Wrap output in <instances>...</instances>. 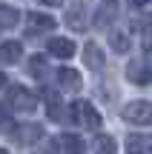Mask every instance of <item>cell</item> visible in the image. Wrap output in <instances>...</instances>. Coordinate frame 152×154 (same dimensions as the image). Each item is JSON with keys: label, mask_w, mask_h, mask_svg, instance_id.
Wrapping results in <instances>:
<instances>
[{"label": "cell", "mask_w": 152, "mask_h": 154, "mask_svg": "<svg viewBox=\"0 0 152 154\" xmlns=\"http://www.w3.org/2000/svg\"><path fill=\"white\" fill-rule=\"evenodd\" d=\"M69 120L78 123V126H83V128H92V131H98V126L103 123L101 111H98L89 100H75V103L69 106Z\"/></svg>", "instance_id": "cell-1"}, {"label": "cell", "mask_w": 152, "mask_h": 154, "mask_svg": "<svg viewBox=\"0 0 152 154\" xmlns=\"http://www.w3.org/2000/svg\"><path fill=\"white\" fill-rule=\"evenodd\" d=\"M34 94L29 91V88L23 86H11L9 91H6V109L11 111H20V114H29V111H34Z\"/></svg>", "instance_id": "cell-2"}, {"label": "cell", "mask_w": 152, "mask_h": 154, "mask_svg": "<svg viewBox=\"0 0 152 154\" xmlns=\"http://www.w3.org/2000/svg\"><path fill=\"white\" fill-rule=\"evenodd\" d=\"M121 117L126 123H135V126H149L152 123V103L147 100H132L121 109Z\"/></svg>", "instance_id": "cell-3"}, {"label": "cell", "mask_w": 152, "mask_h": 154, "mask_svg": "<svg viewBox=\"0 0 152 154\" xmlns=\"http://www.w3.org/2000/svg\"><path fill=\"white\" fill-rule=\"evenodd\" d=\"M11 137H15L20 146H34V143H40V137H43V126H40V123H20V126L11 131Z\"/></svg>", "instance_id": "cell-4"}, {"label": "cell", "mask_w": 152, "mask_h": 154, "mask_svg": "<svg viewBox=\"0 0 152 154\" xmlns=\"http://www.w3.org/2000/svg\"><path fill=\"white\" fill-rule=\"evenodd\" d=\"M126 77H129V83H135V86H147L152 80V66L144 63V57H135V60H129V66H126Z\"/></svg>", "instance_id": "cell-5"}, {"label": "cell", "mask_w": 152, "mask_h": 154, "mask_svg": "<svg viewBox=\"0 0 152 154\" xmlns=\"http://www.w3.org/2000/svg\"><path fill=\"white\" fill-rule=\"evenodd\" d=\"M55 26H57V20L52 14H43V11H29V17H26V29L32 34H43V32H55Z\"/></svg>", "instance_id": "cell-6"}, {"label": "cell", "mask_w": 152, "mask_h": 154, "mask_svg": "<svg viewBox=\"0 0 152 154\" xmlns=\"http://www.w3.org/2000/svg\"><path fill=\"white\" fill-rule=\"evenodd\" d=\"M75 40L69 37H52L49 40V54L57 57V60H69V57H75Z\"/></svg>", "instance_id": "cell-7"}, {"label": "cell", "mask_w": 152, "mask_h": 154, "mask_svg": "<svg viewBox=\"0 0 152 154\" xmlns=\"http://www.w3.org/2000/svg\"><path fill=\"white\" fill-rule=\"evenodd\" d=\"M55 77H57V86H60L63 91H78V88L83 86V80H80V74L75 72V69H57Z\"/></svg>", "instance_id": "cell-8"}, {"label": "cell", "mask_w": 152, "mask_h": 154, "mask_svg": "<svg viewBox=\"0 0 152 154\" xmlns=\"http://www.w3.org/2000/svg\"><path fill=\"white\" fill-rule=\"evenodd\" d=\"M129 154H152V134H129L126 137Z\"/></svg>", "instance_id": "cell-9"}, {"label": "cell", "mask_w": 152, "mask_h": 154, "mask_svg": "<svg viewBox=\"0 0 152 154\" xmlns=\"http://www.w3.org/2000/svg\"><path fill=\"white\" fill-rule=\"evenodd\" d=\"M57 140V154H83V140L78 134H60Z\"/></svg>", "instance_id": "cell-10"}, {"label": "cell", "mask_w": 152, "mask_h": 154, "mask_svg": "<svg viewBox=\"0 0 152 154\" xmlns=\"http://www.w3.org/2000/svg\"><path fill=\"white\" fill-rule=\"evenodd\" d=\"M20 54H23V46L17 43V40H3V43H0V60H3L6 66L20 63Z\"/></svg>", "instance_id": "cell-11"}, {"label": "cell", "mask_w": 152, "mask_h": 154, "mask_svg": "<svg viewBox=\"0 0 152 154\" xmlns=\"http://www.w3.org/2000/svg\"><path fill=\"white\" fill-rule=\"evenodd\" d=\"M83 60H86V66H89V69H95V72H98V69H103L106 57H103L101 46H98V43H92V40H89V43L83 46Z\"/></svg>", "instance_id": "cell-12"}, {"label": "cell", "mask_w": 152, "mask_h": 154, "mask_svg": "<svg viewBox=\"0 0 152 154\" xmlns=\"http://www.w3.org/2000/svg\"><path fill=\"white\" fill-rule=\"evenodd\" d=\"M66 23L75 32H83L86 29V6H72V9L66 11Z\"/></svg>", "instance_id": "cell-13"}, {"label": "cell", "mask_w": 152, "mask_h": 154, "mask_svg": "<svg viewBox=\"0 0 152 154\" xmlns=\"http://www.w3.org/2000/svg\"><path fill=\"white\" fill-rule=\"evenodd\" d=\"M20 23V11L15 6H0V29H15Z\"/></svg>", "instance_id": "cell-14"}, {"label": "cell", "mask_w": 152, "mask_h": 154, "mask_svg": "<svg viewBox=\"0 0 152 154\" xmlns=\"http://www.w3.org/2000/svg\"><path fill=\"white\" fill-rule=\"evenodd\" d=\"M95 154H118V146H115V137H109V134H98L95 137Z\"/></svg>", "instance_id": "cell-15"}, {"label": "cell", "mask_w": 152, "mask_h": 154, "mask_svg": "<svg viewBox=\"0 0 152 154\" xmlns=\"http://www.w3.org/2000/svg\"><path fill=\"white\" fill-rule=\"evenodd\" d=\"M43 97H46V111H49V117H55V120H63L60 97H57L55 91H49V88H43Z\"/></svg>", "instance_id": "cell-16"}, {"label": "cell", "mask_w": 152, "mask_h": 154, "mask_svg": "<svg viewBox=\"0 0 152 154\" xmlns=\"http://www.w3.org/2000/svg\"><path fill=\"white\" fill-rule=\"evenodd\" d=\"M46 57L43 54H32L29 57V77H37V80H43L46 77Z\"/></svg>", "instance_id": "cell-17"}, {"label": "cell", "mask_w": 152, "mask_h": 154, "mask_svg": "<svg viewBox=\"0 0 152 154\" xmlns=\"http://www.w3.org/2000/svg\"><path fill=\"white\" fill-rule=\"evenodd\" d=\"M109 46H112L115 51H129L132 40H129L126 32H109Z\"/></svg>", "instance_id": "cell-18"}, {"label": "cell", "mask_w": 152, "mask_h": 154, "mask_svg": "<svg viewBox=\"0 0 152 154\" xmlns=\"http://www.w3.org/2000/svg\"><path fill=\"white\" fill-rule=\"evenodd\" d=\"M112 17H115V3H112V0H109V3H103L101 11H95V23H98V26H106Z\"/></svg>", "instance_id": "cell-19"}, {"label": "cell", "mask_w": 152, "mask_h": 154, "mask_svg": "<svg viewBox=\"0 0 152 154\" xmlns=\"http://www.w3.org/2000/svg\"><path fill=\"white\" fill-rule=\"evenodd\" d=\"M3 109H6V106H0V128H9V126H11V117L6 114Z\"/></svg>", "instance_id": "cell-20"}, {"label": "cell", "mask_w": 152, "mask_h": 154, "mask_svg": "<svg viewBox=\"0 0 152 154\" xmlns=\"http://www.w3.org/2000/svg\"><path fill=\"white\" fill-rule=\"evenodd\" d=\"M144 51H147V54H152V37L144 40Z\"/></svg>", "instance_id": "cell-21"}, {"label": "cell", "mask_w": 152, "mask_h": 154, "mask_svg": "<svg viewBox=\"0 0 152 154\" xmlns=\"http://www.w3.org/2000/svg\"><path fill=\"white\" fill-rule=\"evenodd\" d=\"M129 3H132V6H138V9H141V6H149L152 0H129Z\"/></svg>", "instance_id": "cell-22"}, {"label": "cell", "mask_w": 152, "mask_h": 154, "mask_svg": "<svg viewBox=\"0 0 152 154\" xmlns=\"http://www.w3.org/2000/svg\"><path fill=\"white\" fill-rule=\"evenodd\" d=\"M40 3H46V6H57L60 0H40Z\"/></svg>", "instance_id": "cell-23"}, {"label": "cell", "mask_w": 152, "mask_h": 154, "mask_svg": "<svg viewBox=\"0 0 152 154\" xmlns=\"http://www.w3.org/2000/svg\"><path fill=\"white\" fill-rule=\"evenodd\" d=\"M3 86H6V74L0 72V88H3Z\"/></svg>", "instance_id": "cell-24"}, {"label": "cell", "mask_w": 152, "mask_h": 154, "mask_svg": "<svg viewBox=\"0 0 152 154\" xmlns=\"http://www.w3.org/2000/svg\"><path fill=\"white\" fill-rule=\"evenodd\" d=\"M0 154H9V151H6V149H0Z\"/></svg>", "instance_id": "cell-25"}]
</instances>
